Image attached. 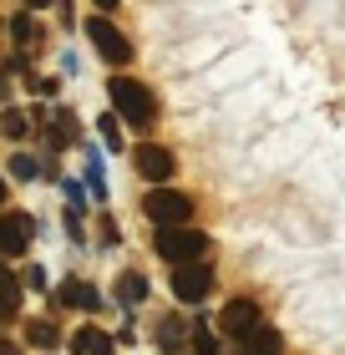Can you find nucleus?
I'll list each match as a JSON object with an SVG mask.
<instances>
[{
	"label": "nucleus",
	"mask_w": 345,
	"mask_h": 355,
	"mask_svg": "<svg viewBox=\"0 0 345 355\" xmlns=\"http://www.w3.org/2000/svg\"><path fill=\"white\" fill-rule=\"evenodd\" d=\"M193 340H199V355H213V335L199 325V335H193Z\"/></svg>",
	"instance_id": "nucleus-22"
},
{
	"label": "nucleus",
	"mask_w": 345,
	"mask_h": 355,
	"mask_svg": "<svg viewBox=\"0 0 345 355\" xmlns=\"http://www.w3.org/2000/svg\"><path fill=\"white\" fill-rule=\"evenodd\" d=\"M244 345H249V355H279V330H269L264 320L244 335Z\"/></svg>",
	"instance_id": "nucleus-10"
},
{
	"label": "nucleus",
	"mask_w": 345,
	"mask_h": 355,
	"mask_svg": "<svg viewBox=\"0 0 345 355\" xmlns=\"http://www.w3.org/2000/svg\"><path fill=\"white\" fill-rule=\"evenodd\" d=\"M15 304H21V284L10 279L6 259H0V320H10V315H15Z\"/></svg>",
	"instance_id": "nucleus-11"
},
{
	"label": "nucleus",
	"mask_w": 345,
	"mask_h": 355,
	"mask_svg": "<svg viewBox=\"0 0 345 355\" xmlns=\"http://www.w3.org/2000/svg\"><path fill=\"white\" fill-rule=\"evenodd\" d=\"M254 325H259V304L254 300H228L224 310H219V330L234 335V340H244Z\"/></svg>",
	"instance_id": "nucleus-7"
},
{
	"label": "nucleus",
	"mask_w": 345,
	"mask_h": 355,
	"mask_svg": "<svg viewBox=\"0 0 345 355\" xmlns=\"http://www.w3.org/2000/svg\"><path fill=\"white\" fill-rule=\"evenodd\" d=\"M0 355H21V350H15V345H0Z\"/></svg>",
	"instance_id": "nucleus-24"
},
{
	"label": "nucleus",
	"mask_w": 345,
	"mask_h": 355,
	"mask_svg": "<svg viewBox=\"0 0 345 355\" xmlns=\"http://www.w3.org/2000/svg\"><path fill=\"white\" fill-rule=\"evenodd\" d=\"M61 304H76V310H96V304H102V295H96L92 284H81V279H67V284H61Z\"/></svg>",
	"instance_id": "nucleus-9"
},
{
	"label": "nucleus",
	"mask_w": 345,
	"mask_h": 355,
	"mask_svg": "<svg viewBox=\"0 0 345 355\" xmlns=\"http://www.w3.org/2000/svg\"><path fill=\"white\" fill-rule=\"evenodd\" d=\"M107 92H112V107H117L133 127H147V122H153L158 102H153V92H147L142 82H133V76H117V82H107Z\"/></svg>",
	"instance_id": "nucleus-1"
},
{
	"label": "nucleus",
	"mask_w": 345,
	"mask_h": 355,
	"mask_svg": "<svg viewBox=\"0 0 345 355\" xmlns=\"http://www.w3.org/2000/svg\"><path fill=\"white\" fill-rule=\"evenodd\" d=\"M61 188H67V203H71V214H81V188H76V183H61Z\"/></svg>",
	"instance_id": "nucleus-21"
},
{
	"label": "nucleus",
	"mask_w": 345,
	"mask_h": 355,
	"mask_svg": "<svg viewBox=\"0 0 345 355\" xmlns=\"http://www.w3.org/2000/svg\"><path fill=\"white\" fill-rule=\"evenodd\" d=\"M10 36L21 41V46H36L41 31H36V21H31V15H15V21H10Z\"/></svg>",
	"instance_id": "nucleus-13"
},
{
	"label": "nucleus",
	"mask_w": 345,
	"mask_h": 355,
	"mask_svg": "<svg viewBox=\"0 0 345 355\" xmlns=\"http://www.w3.org/2000/svg\"><path fill=\"white\" fill-rule=\"evenodd\" d=\"M71 350L87 355V350H92V330H76V335H71Z\"/></svg>",
	"instance_id": "nucleus-19"
},
{
	"label": "nucleus",
	"mask_w": 345,
	"mask_h": 355,
	"mask_svg": "<svg viewBox=\"0 0 345 355\" xmlns=\"http://www.w3.org/2000/svg\"><path fill=\"white\" fill-rule=\"evenodd\" d=\"M31 234H36V223H31L26 214H15V218H0V259H15V254H26Z\"/></svg>",
	"instance_id": "nucleus-8"
},
{
	"label": "nucleus",
	"mask_w": 345,
	"mask_h": 355,
	"mask_svg": "<svg viewBox=\"0 0 345 355\" xmlns=\"http://www.w3.org/2000/svg\"><path fill=\"white\" fill-rule=\"evenodd\" d=\"M26 6H31V10H41V6H51V0H26Z\"/></svg>",
	"instance_id": "nucleus-23"
},
{
	"label": "nucleus",
	"mask_w": 345,
	"mask_h": 355,
	"mask_svg": "<svg viewBox=\"0 0 345 355\" xmlns=\"http://www.w3.org/2000/svg\"><path fill=\"white\" fill-rule=\"evenodd\" d=\"M102 142H107V153H117V148H122V132H117V117H102Z\"/></svg>",
	"instance_id": "nucleus-18"
},
{
	"label": "nucleus",
	"mask_w": 345,
	"mask_h": 355,
	"mask_svg": "<svg viewBox=\"0 0 345 355\" xmlns=\"http://www.w3.org/2000/svg\"><path fill=\"white\" fill-rule=\"evenodd\" d=\"M96 6H102V10H112V6H117V0H96Z\"/></svg>",
	"instance_id": "nucleus-25"
},
{
	"label": "nucleus",
	"mask_w": 345,
	"mask_h": 355,
	"mask_svg": "<svg viewBox=\"0 0 345 355\" xmlns=\"http://www.w3.org/2000/svg\"><path fill=\"white\" fill-rule=\"evenodd\" d=\"M133 168L147 178V183H168L173 178V153L158 148V142H142V148H133Z\"/></svg>",
	"instance_id": "nucleus-6"
},
{
	"label": "nucleus",
	"mask_w": 345,
	"mask_h": 355,
	"mask_svg": "<svg viewBox=\"0 0 345 355\" xmlns=\"http://www.w3.org/2000/svg\"><path fill=\"white\" fill-rule=\"evenodd\" d=\"M117 300H122V304L147 300V279H142V274H122V279H117Z\"/></svg>",
	"instance_id": "nucleus-12"
},
{
	"label": "nucleus",
	"mask_w": 345,
	"mask_h": 355,
	"mask_svg": "<svg viewBox=\"0 0 345 355\" xmlns=\"http://www.w3.org/2000/svg\"><path fill=\"white\" fill-rule=\"evenodd\" d=\"M213 289V269L208 264H173V295L183 304H199Z\"/></svg>",
	"instance_id": "nucleus-5"
},
{
	"label": "nucleus",
	"mask_w": 345,
	"mask_h": 355,
	"mask_svg": "<svg viewBox=\"0 0 345 355\" xmlns=\"http://www.w3.org/2000/svg\"><path fill=\"white\" fill-rule=\"evenodd\" d=\"M31 330V345H41V350H51L56 340H61V335H56V325H51V320H36V325H26Z\"/></svg>",
	"instance_id": "nucleus-14"
},
{
	"label": "nucleus",
	"mask_w": 345,
	"mask_h": 355,
	"mask_svg": "<svg viewBox=\"0 0 345 355\" xmlns=\"http://www.w3.org/2000/svg\"><path fill=\"white\" fill-rule=\"evenodd\" d=\"M158 340H162V350H178V345H183V325H178V320H162Z\"/></svg>",
	"instance_id": "nucleus-16"
},
{
	"label": "nucleus",
	"mask_w": 345,
	"mask_h": 355,
	"mask_svg": "<svg viewBox=\"0 0 345 355\" xmlns=\"http://www.w3.org/2000/svg\"><path fill=\"white\" fill-rule=\"evenodd\" d=\"M142 214L153 218L158 229H178V223H188L193 198H188V193H173V188H153V193H147V203H142Z\"/></svg>",
	"instance_id": "nucleus-3"
},
{
	"label": "nucleus",
	"mask_w": 345,
	"mask_h": 355,
	"mask_svg": "<svg viewBox=\"0 0 345 355\" xmlns=\"http://www.w3.org/2000/svg\"><path fill=\"white\" fill-rule=\"evenodd\" d=\"M87 41L102 51V61H112V67H127V61H133V46H127V36L107 21V15H92L87 21Z\"/></svg>",
	"instance_id": "nucleus-4"
},
{
	"label": "nucleus",
	"mask_w": 345,
	"mask_h": 355,
	"mask_svg": "<svg viewBox=\"0 0 345 355\" xmlns=\"http://www.w3.org/2000/svg\"><path fill=\"white\" fill-rule=\"evenodd\" d=\"M0 203H6V178H0Z\"/></svg>",
	"instance_id": "nucleus-26"
},
{
	"label": "nucleus",
	"mask_w": 345,
	"mask_h": 355,
	"mask_svg": "<svg viewBox=\"0 0 345 355\" xmlns=\"http://www.w3.org/2000/svg\"><path fill=\"white\" fill-rule=\"evenodd\" d=\"M87 355H117V350H112V340H102V335H92V350Z\"/></svg>",
	"instance_id": "nucleus-20"
},
{
	"label": "nucleus",
	"mask_w": 345,
	"mask_h": 355,
	"mask_svg": "<svg viewBox=\"0 0 345 355\" xmlns=\"http://www.w3.org/2000/svg\"><path fill=\"white\" fill-rule=\"evenodd\" d=\"M0 127H6V137H26V132H31L26 112H15V107H6V112H0Z\"/></svg>",
	"instance_id": "nucleus-15"
},
{
	"label": "nucleus",
	"mask_w": 345,
	"mask_h": 355,
	"mask_svg": "<svg viewBox=\"0 0 345 355\" xmlns=\"http://www.w3.org/2000/svg\"><path fill=\"white\" fill-rule=\"evenodd\" d=\"M158 254L168 264H199L203 254H208V234H199V229H158Z\"/></svg>",
	"instance_id": "nucleus-2"
},
{
	"label": "nucleus",
	"mask_w": 345,
	"mask_h": 355,
	"mask_svg": "<svg viewBox=\"0 0 345 355\" xmlns=\"http://www.w3.org/2000/svg\"><path fill=\"white\" fill-rule=\"evenodd\" d=\"M10 173H15V178H21V183H31V178H36L41 168H36V157H26V153H15V157H10Z\"/></svg>",
	"instance_id": "nucleus-17"
}]
</instances>
